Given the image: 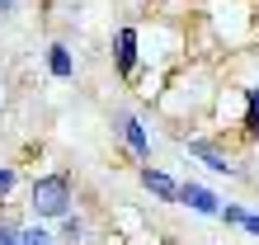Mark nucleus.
Returning <instances> with one entry per match:
<instances>
[{"label": "nucleus", "mask_w": 259, "mask_h": 245, "mask_svg": "<svg viewBox=\"0 0 259 245\" xmlns=\"http://www.w3.org/2000/svg\"><path fill=\"white\" fill-rule=\"evenodd\" d=\"M71 208V184L62 175H48L33 184V212L38 217H62V212Z\"/></svg>", "instance_id": "f257e3e1"}, {"label": "nucleus", "mask_w": 259, "mask_h": 245, "mask_svg": "<svg viewBox=\"0 0 259 245\" xmlns=\"http://www.w3.org/2000/svg\"><path fill=\"white\" fill-rule=\"evenodd\" d=\"M118 71H123V75H137V33H132V28L118 33Z\"/></svg>", "instance_id": "7ed1b4c3"}, {"label": "nucleus", "mask_w": 259, "mask_h": 245, "mask_svg": "<svg viewBox=\"0 0 259 245\" xmlns=\"http://www.w3.org/2000/svg\"><path fill=\"white\" fill-rule=\"evenodd\" d=\"M14 5H19V0H0V10H14Z\"/></svg>", "instance_id": "ddd939ff"}, {"label": "nucleus", "mask_w": 259, "mask_h": 245, "mask_svg": "<svg viewBox=\"0 0 259 245\" xmlns=\"http://www.w3.org/2000/svg\"><path fill=\"white\" fill-rule=\"evenodd\" d=\"M19 245H52L42 231H19Z\"/></svg>", "instance_id": "1a4fd4ad"}, {"label": "nucleus", "mask_w": 259, "mask_h": 245, "mask_svg": "<svg viewBox=\"0 0 259 245\" xmlns=\"http://www.w3.org/2000/svg\"><path fill=\"white\" fill-rule=\"evenodd\" d=\"M0 245H19V231H10V226H0Z\"/></svg>", "instance_id": "9b49d317"}, {"label": "nucleus", "mask_w": 259, "mask_h": 245, "mask_svg": "<svg viewBox=\"0 0 259 245\" xmlns=\"http://www.w3.org/2000/svg\"><path fill=\"white\" fill-rule=\"evenodd\" d=\"M142 184H146L156 198H179V184H175L170 175H160V170H146V175H142Z\"/></svg>", "instance_id": "20e7f679"}, {"label": "nucleus", "mask_w": 259, "mask_h": 245, "mask_svg": "<svg viewBox=\"0 0 259 245\" xmlns=\"http://www.w3.org/2000/svg\"><path fill=\"white\" fill-rule=\"evenodd\" d=\"M127 151H132V156H146V151H151V142H146V128H142L137 118H127Z\"/></svg>", "instance_id": "423d86ee"}, {"label": "nucleus", "mask_w": 259, "mask_h": 245, "mask_svg": "<svg viewBox=\"0 0 259 245\" xmlns=\"http://www.w3.org/2000/svg\"><path fill=\"white\" fill-rule=\"evenodd\" d=\"M189 151H193V156L203 160V165H212V170H217V175H231V160H226V156H217V151H212L207 142H193Z\"/></svg>", "instance_id": "39448f33"}, {"label": "nucleus", "mask_w": 259, "mask_h": 245, "mask_svg": "<svg viewBox=\"0 0 259 245\" xmlns=\"http://www.w3.org/2000/svg\"><path fill=\"white\" fill-rule=\"evenodd\" d=\"M240 226H245V231H254V236H259V212H245V217H240Z\"/></svg>", "instance_id": "9d476101"}, {"label": "nucleus", "mask_w": 259, "mask_h": 245, "mask_svg": "<svg viewBox=\"0 0 259 245\" xmlns=\"http://www.w3.org/2000/svg\"><path fill=\"white\" fill-rule=\"evenodd\" d=\"M179 203H189L193 212H217V198H212L203 184H179Z\"/></svg>", "instance_id": "f03ea898"}, {"label": "nucleus", "mask_w": 259, "mask_h": 245, "mask_svg": "<svg viewBox=\"0 0 259 245\" xmlns=\"http://www.w3.org/2000/svg\"><path fill=\"white\" fill-rule=\"evenodd\" d=\"M245 128H250V132H259V90L250 95V113H245Z\"/></svg>", "instance_id": "6e6552de"}, {"label": "nucleus", "mask_w": 259, "mask_h": 245, "mask_svg": "<svg viewBox=\"0 0 259 245\" xmlns=\"http://www.w3.org/2000/svg\"><path fill=\"white\" fill-rule=\"evenodd\" d=\"M48 66H52V75H71V52L66 48H52L48 52Z\"/></svg>", "instance_id": "0eeeda50"}, {"label": "nucleus", "mask_w": 259, "mask_h": 245, "mask_svg": "<svg viewBox=\"0 0 259 245\" xmlns=\"http://www.w3.org/2000/svg\"><path fill=\"white\" fill-rule=\"evenodd\" d=\"M14 189V170H0V193H10Z\"/></svg>", "instance_id": "f8f14e48"}]
</instances>
